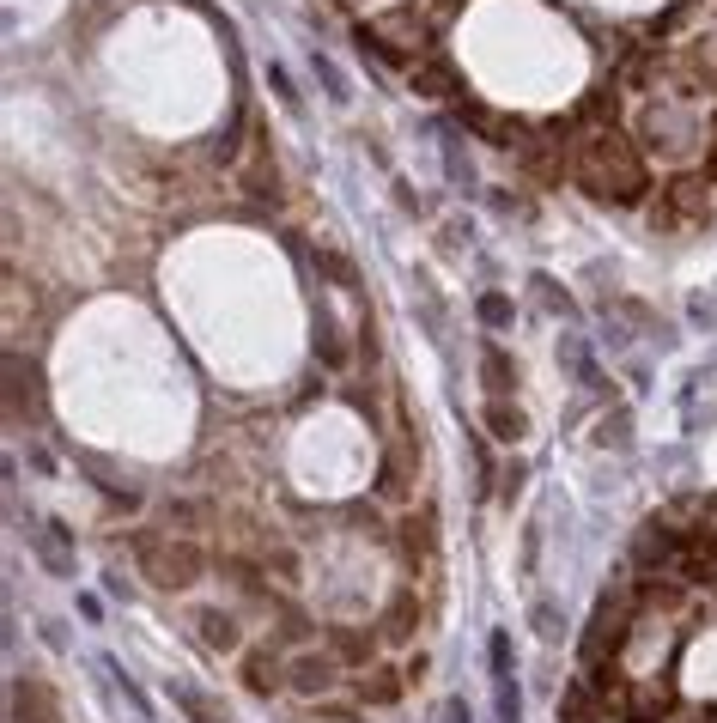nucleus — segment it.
Wrapping results in <instances>:
<instances>
[{
    "label": "nucleus",
    "mask_w": 717,
    "mask_h": 723,
    "mask_svg": "<svg viewBox=\"0 0 717 723\" xmlns=\"http://www.w3.org/2000/svg\"><path fill=\"white\" fill-rule=\"evenodd\" d=\"M444 723H468V711H462V699H450V705H444Z\"/></svg>",
    "instance_id": "14"
},
{
    "label": "nucleus",
    "mask_w": 717,
    "mask_h": 723,
    "mask_svg": "<svg viewBox=\"0 0 717 723\" xmlns=\"http://www.w3.org/2000/svg\"><path fill=\"white\" fill-rule=\"evenodd\" d=\"M481 377H487V389H493V395H511V389H517V365H511V353H505L499 341H487V347H481Z\"/></svg>",
    "instance_id": "2"
},
{
    "label": "nucleus",
    "mask_w": 717,
    "mask_h": 723,
    "mask_svg": "<svg viewBox=\"0 0 717 723\" xmlns=\"http://www.w3.org/2000/svg\"><path fill=\"white\" fill-rule=\"evenodd\" d=\"M171 699H177V705H183V711H189L195 723H219V711H213V705H207L201 693H189V687H171Z\"/></svg>",
    "instance_id": "11"
},
{
    "label": "nucleus",
    "mask_w": 717,
    "mask_h": 723,
    "mask_svg": "<svg viewBox=\"0 0 717 723\" xmlns=\"http://www.w3.org/2000/svg\"><path fill=\"white\" fill-rule=\"evenodd\" d=\"M572 177L596 201H639L645 195V158L620 128H596L572 146Z\"/></svg>",
    "instance_id": "1"
},
{
    "label": "nucleus",
    "mask_w": 717,
    "mask_h": 723,
    "mask_svg": "<svg viewBox=\"0 0 717 723\" xmlns=\"http://www.w3.org/2000/svg\"><path fill=\"white\" fill-rule=\"evenodd\" d=\"M310 67H316V79H323V86H329V98H335V104H347V79H341V67H335V61H329L323 49L310 55Z\"/></svg>",
    "instance_id": "10"
},
{
    "label": "nucleus",
    "mask_w": 717,
    "mask_h": 723,
    "mask_svg": "<svg viewBox=\"0 0 717 723\" xmlns=\"http://www.w3.org/2000/svg\"><path fill=\"white\" fill-rule=\"evenodd\" d=\"M244 681H250L256 693H274V687H280V657H274V645L244 657Z\"/></svg>",
    "instance_id": "5"
},
{
    "label": "nucleus",
    "mask_w": 717,
    "mask_h": 723,
    "mask_svg": "<svg viewBox=\"0 0 717 723\" xmlns=\"http://www.w3.org/2000/svg\"><path fill=\"white\" fill-rule=\"evenodd\" d=\"M481 323H487V329H511V323H517V304L499 298V292H487V298H481Z\"/></svg>",
    "instance_id": "9"
},
{
    "label": "nucleus",
    "mask_w": 717,
    "mask_h": 723,
    "mask_svg": "<svg viewBox=\"0 0 717 723\" xmlns=\"http://www.w3.org/2000/svg\"><path fill=\"white\" fill-rule=\"evenodd\" d=\"M535 626H541V638H547V645H560V638H566V632H560V614H553L547 602L535 608Z\"/></svg>",
    "instance_id": "13"
},
{
    "label": "nucleus",
    "mask_w": 717,
    "mask_h": 723,
    "mask_svg": "<svg viewBox=\"0 0 717 723\" xmlns=\"http://www.w3.org/2000/svg\"><path fill=\"white\" fill-rule=\"evenodd\" d=\"M31 541H37V553H43V566H49V572H61V578L73 572V553H67V535H61L55 523H49V535H31Z\"/></svg>",
    "instance_id": "7"
},
{
    "label": "nucleus",
    "mask_w": 717,
    "mask_h": 723,
    "mask_svg": "<svg viewBox=\"0 0 717 723\" xmlns=\"http://www.w3.org/2000/svg\"><path fill=\"white\" fill-rule=\"evenodd\" d=\"M487 432H493L499 444H517V438L529 432V420L511 408V395H493V401H487Z\"/></svg>",
    "instance_id": "3"
},
{
    "label": "nucleus",
    "mask_w": 717,
    "mask_h": 723,
    "mask_svg": "<svg viewBox=\"0 0 717 723\" xmlns=\"http://www.w3.org/2000/svg\"><path fill=\"white\" fill-rule=\"evenodd\" d=\"M268 92H274V98H280L286 110H304V98L292 92V79H286V67H274V61H268Z\"/></svg>",
    "instance_id": "12"
},
{
    "label": "nucleus",
    "mask_w": 717,
    "mask_h": 723,
    "mask_svg": "<svg viewBox=\"0 0 717 723\" xmlns=\"http://www.w3.org/2000/svg\"><path fill=\"white\" fill-rule=\"evenodd\" d=\"M195 626H201V638H207L213 651H237V620H231V614L201 608V614H195Z\"/></svg>",
    "instance_id": "4"
},
{
    "label": "nucleus",
    "mask_w": 717,
    "mask_h": 723,
    "mask_svg": "<svg viewBox=\"0 0 717 723\" xmlns=\"http://www.w3.org/2000/svg\"><path fill=\"white\" fill-rule=\"evenodd\" d=\"M292 681H298L304 693H316V687H335V663H329V657H304V663H292Z\"/></svg>",
    "instance_id": "8"
},
{
    "label": "nucleus",
    "mask_w": 717,
    "mask_h": 723,
    "mask_svg": "<svg viewBox=\"0 0 717 723\" xmlns=\"http://www.w3.org/2000/svg\"><path fill=\"white\" fill-rule=\"evenodd\" d=\"M316 359L323 365H347V341H341V323L323 310V323H316Z\"/></svg>",
    "instance_id": "6"
}]
</instances>
